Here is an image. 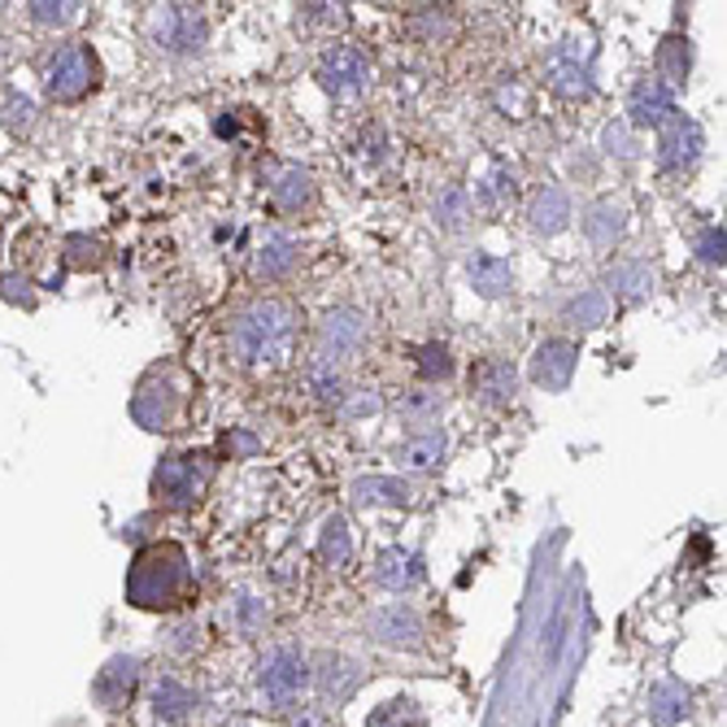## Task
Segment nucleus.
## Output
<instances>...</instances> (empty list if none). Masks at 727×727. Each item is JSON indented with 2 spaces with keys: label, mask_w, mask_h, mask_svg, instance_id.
I'll use <instances>...</instances> for the list:
<instances>
[{
  "label": "nucleus",
  "mask_w": 727,
  "mask_h": 727,
  "mask_svg": "<svg viewBox=\"0 0 727 727\" xmlns=\"http://www.w3.org/2000/svg\"><path fill=\"white\" fill-rule=\"evenodd\" d=\"M192 593V558L179 540H153L131 558L127 601L135 610H175Z\"/></svg>",
  "instance_id": "1"
},
{
  "label": "nucleus",
  "mask_w": 727,
  "mask_h": 727,
  "mask_svg": "<svg viewBox=\"0 0 727 727\" xmlns=\"http://www.w3.org/2000/svg\"><path fill=\"white\" fill-rule=\"evenodd\" d=\"M297 332H301V314L284 297H262V301H253L236 314L231 345H236L240 362L279 366L288 362V354L297 345Z\"/></svg>",
  "instance_id": "2"
},
{
  "label": "nucleus",
  "mask_w": 727,
  "mask_h": 727,
  "mask_svg": "<svg viewBox=\"0 0 727 727\" xmlns=\"http://www.w3.org/2000/svg\"><path fill=\"white\" fill-rule=\"evenodd\" d=\"M196 379L183 370L179 362H157L140 383H135V396H131V418L144 427V431H157V436H170V431H183L192 422V409H196Z\"/></svg>",
  "instance_id": "3"
},
{
  "label": "nucleus",
  "mask_w": 727,
  "mask_h": 727,
  "mask_svg": "<svg viewBox=\"0 0 727 727\" xmlns=\"http://www.w3.org/2000/svg\"><path fill=\"white\" fill-rule=\"evenodd\" d=\"M218 475V457L210 449H188V453H166L153 470V497L162 510H192L210 492Z\"/></svg>",
  "instance_id": "4"
},
{
  "label": "nucleus",
  "mask_w": 727,
  "mask_h": 727,
  "mask_svg": "<svg viewBox=\"0 0 727 727\" xmlns=\"http://www.w3.org/2000/svg\"><path fill=\"white\" fill-rule=\"evenodd\" d=\"M96 79H100V61H96L92 44H83V39L61 44V48L48 57V65H44V87H48V96L61 100V105L83 100V96L96 87Z\"/></svg>",
  "instance_id": "5"
},
{
  "label": "nucleus",
  "mask_w": 727,
  "mask_h": 727,
  "mask_svg": "<svg viewBox=\"0 0 727 727\" xmlns=\"http://www.w3.org/2000/svg\"><path fill=\"white\" fill-rule=\"evenodd\" d=\"M258 684H262V698L271 706H293L306 693V684H310V663L293 645H279V649L266 654Z\"/></svg>",
  "instance_id": "6"
},
{
  "label": "nucleus",
  "mask_w": 727,
  "mask_h": 727,
  "mask_svg": "<svg viewBox=\"0 0 727 727\" xmlns=\"http://www.w3.org/2000/svg\"><path fill=\"white\" fill-rule=\"evenodd\" d=\"M210 35V22L196 4H162L153 13V39L166 52H196Z\"/></svg>",
  "instance_id": "7"
},
{
  "label": "nucleus",
  "mask_w": 727,
  "mask_h": 727,
  "mask_svg": "<svg viewBox=\"0 0 727 727\" xmlns=\"http://www.w3.org/2000/svg\"><path fill=\"white\" fill-rule=\"evenodd\" d=\"M319 83H323L336 100L358 96L366 83H370V61H366V52L354 48V44H336V48L323 57V65H319Z\"/></svg>",
  "instance_id": "8"
},
{
  "label": "nucleus",
  "mask_w": 727,
  "mask_h": 727,
  "mask_svg": "<svg viewBox=\"0 0 727 727\" xmlns=\"http://www.w3.org/2000/svg\"><path fill=\"white\" fill-rule=\"evenodd\" d=\"M135 689H140V658H127V654L109 658V663L96 671V680H92V698H96L100 711H122V706H131Z\"/></svg>",
  "instance_id": "9"
},
{
  "label": "nucleus",
  "mask_w": 727,
  "mask_h": 727,
  "mask_svg": "<svg viewBox=\"0 0 727 727\" xmlns=\"http://www.w3.org/2000/svg\"><path fill=\"white\" fill-rule=\"evenodd\" d=\"M514 383H519V370L510 358L492 354V358H479L470 370V396L488 409H505L514 401Z\"/></svg>",
  "instance_id": "10"
},
{
  "label": "nucleus",
  "mask_w": 727,
  "mask_h": 727,
  "mask_svg": "<svg viewBox=\"0 0 727 727\" xmlns=\"http://www.w3.org/2000/svg\"><path fill=\"white\" fill-rule=\"evenodd\" d=\"M370 636L379 645H392V649H418L422 645V619H418L414 606L392 601V606H379L370 615Z\"/></svg>",
  "instance_id": "11"
},
{
  "label": "nucleus",
  "mask_w": 727,
  "mask_h": 727,
  "mask_svg": "<svg viewBox=\"0 0 727 727\" xmlns=\"http://www.w3.org/2000/svg\"><path fill=\"white\" fill-rule=\"evenodd\" d=\"M575 366H580V349L571 341L553 336V341L536 345V354H532V383L545 388V392H562L571 383Z\"/></svg>",
  "instance_id": "12"
},
{
  "label": "nucleus",
  "mask_w": 727,
  "mask_h": 727,
  "mask_svg": "<svg viewBox=\"0 0 727 727\" xmlns=\"http://www.w3.org/2000/svg\"><path fill=\"white\" fill-rule=\"evenodd\" d=\"M366 336V319L362 310L354 306H341V310H327L323 323H319V345H323V362H336L345 354H354Z\"/></svg>",
  "instance_id": "13"
},
{
  "label": "nucleus",
  "mask_w": 727,
  "mask_h": 727,
  "mask_svg": "<svg viewBox=\"0 0 727 727\" xmlns=\"http://www.w3.org/2000/svg\"><path fill=\"white\" fill-rule=\"evenodd\" d=\"M702 127L684 114H676L667 127H663V140H658V162L667 170H689L698 157H702Z\"/></svg>",
  "instance_id": "14"
},
{
  "label": "nucleus",
  "mask_w": 727,
  "mask_h": 727,
  "mask_svg": "<svg viewBox=\"0 0 727 727\" xmlns=\"http://www.w3.org/2000/svg\"><path fill=\"white\" fill-rule=\"evenodd\" d=\"M628 122L632 127H667L671 118H676V96H671V87L667 83H658V79H641L636 87H632V100H628Z\"/></svg>",
  "instance_id": "15"
},
{
  "label": "nucleus",
  "mask_w": 727,
  "mask_h": 727,
  "mask_svg": "<svg viewBox=\"0 0 727 727\" xmlns=\"http://www.w3.org/2000/svg\"><path fill=\"white\" fill-rule=\"evenodd\" d=\"M527 223H532L536 236H558V231L571 223V196H567V188H558V183L540 188V192L532 196Z\"/></svg>",
  "instance_id": "16"
},
{
  "label": "nucleus",
  "mask_w": 727,
  "mask_h": 727,
  "mask_svg": "<svg viewBox=\"0 0 727 727\" xmlns=\"http://www.w3.org/2000/svg\"><path fill=\"white\" fill-rule=\"evenodd\" d=\"M466 275H470V284H475V293L488 297V301L505 297L510 284H514V266H510V258H497V253H475L470 266H466Z\"/></svg>",
  "instance_id": "17"
},
{
  "label": "nucleus",
  "mask_w": 727,
  "mask_h": 727,
  "mask_svg": "<svg viewBox=\"0 0 727 727\" xmlns=\"http://www.w3.org/2000/svg\"><path fill=\"white\" fill-rule=\"evenodd\" d=\"M374 580H379L383 588H392V593H405V588H414V584L422 580V562H418V553L383 549V553L374 558Z\"/></svg>",
  "instance_id": "18"
},
{
  "label": "nucleus",
  "mask_w": 727,
  "mask_h": 727,
  "mask_svg": "<svg viewBox=\"0 0 727 727\" xmlns=\"http://www.w3.org/2000/svg\"><path fill=\"white\" fill-rule=\"evenodd\" d=\"M358 684H362V671H358L354 658H345V654H323V663H319V689H323L327 702H345Z\"/></svg>",
  "instance_id": "19"
},
{
  "label": "nucleus",
  "mask_w": 727,
  "mask_h": 727,
  "mask_svg": "<svg viewBox=\"0 0 727 727\" xmlns=\"http://www.w3.org/2000/svg\"><path fill=\"white\" fill-rule=\"evenodd\" d=\"M628 231V210L615 205V201H597L588 214H584V236L597 245V249H615V240Z\"/></svg>",
  "instance_id": "20"
},
{
  "label": "nucleus",
  "mask_w": 727,
  "mask_h": 727,
  "mask_svg": "<svg viewBox=\"0 0 727 727\" xmlns=\"http://www.w3.org/2000/svg\"><path fill=\"white\" fill-rule=\"evenodd\" d=\"M192 706H196V698H192L188 684H179V680H157V689H153V719H157V724L162 727L183 724V719L192 715Z\"/></svg>",
  "instance_id": "21"
},
{
  "label": "nucleus",
  "mask_w": 727,
  "mask_h": 727,
  "mask_svg": "<svg viewBox=\"0 0 727 727\" xmlns=\"http://www.w3.org/2000/svg\"><path fill=\"white\" fill-rule=\"evenodd\" d=\"M271 196H275V205H279V210L301 214V210L314 201V175H310V170H301V166H284V170H279V179L271 183Z\"/></svg>",
  "instance_id": "22"
},
{
  "label": "nucleus",
  "mask_w": 727,
  "mask_h": 727,
  "mask_svg": "<svg viewBox=\"0 0 727 727\" xmlns=\"http://www.w3.org/2000/svg\"><path fill=\"white\" fill-rule=\"evenodd\" d=\"M319 558L327 567H349L354 562V532H349V519L345 514H332L319 532Z\"/></svg>",
  "instance_id": "23"
},
{
  "label": "nucleus",
  "mask_w": 727,
  "mask_h": 727,
  "mask_svg": "<svg viewBox=\"0 0 727 727\" xmlns=\"http://www.w3.org/2000/svg\"><path fill=\"white\" fill-rule=\"evenodd\" d=\"M549 83L562 92V96H588L593 92V79H588V65H580L575 48H562L549 65Z\"/></svg>",
  "instance_id": "24"
},
{
  "label": "nucleus",
  "mask_w": 727,
  "mask_h": 727,
  "mask_svg": "<svg viewBox=\"0 0 727 727\" xmlns=\"http://www.w3.org/2000/svg\"><path fill=\"white\" fill-rule=\"evenodd\" d=\"M610 288H615V297L619 301H645L649 293H654V271L645 266V262H619L615 271H610V279H606Z\"/></svg>",
  "instance_id": "25"
},
{
  "label": "nucleus",
  "mask_w": 727,
  "mask_h": 727,
  "mask_svg": "<svg viewBox=\"0 0 727 727\" xmlns=\"http://www.w3.org/2000/svg\"><path fill=\"white\" fill-rule=\"evenodd\" d=\"M293 262H297V245L288 236H266L253 258V271H258V279H279L293 271Z\"/></svg>",
  "instance_id": "26"
},
{
  "label": "nucleus",
  "mask_w": 727,
  "mask_h": 727,
  "mask_svg": "<svg viewBox=\"0 0 727 727\" xmlns=\"http://www.w3.org/2000/svg\"><path fill=\"white\" fill-rule=\"evenodd\" d=\"M444 431H422V436H414V440H405L401 444V466L405 470H436L440 466V457H444Z\"/></svg>",
  "instance_id": "27"
},
{
  "label": "nucleus",
  "mask_w": 727,
  "mask_h": 727,
  "mask_svg": "<svg viewBox=\"0 0 727 727\" xmlns=\"http://www.w3.org/2000/svg\"><path fill=\"white\" fill-rule=\"evenodd\" d=\"M684 715H689V689H684V684L667 680V684H658V689L649 693V719L658 727H676Z\"/></svg>",
  "instance_id": "28"
},
{
  "label": "nucleus",
  "mask_w": 727,
  "mask_h": 727,
  "mask_svg": "<svg viewBox=\"0 0 727 727\" xmlns=\"http://www.w3.org/2000/svg\"><path fill=\"white\" fill-rule=\"evenodd\" d=\"M689 65H693V48H689V35H667L663 48H658V83H684L689 79Z\"/></svg>",
  "instance_id": "29"
},
{
  "label": "nucleus",
  "mask_w": 727,
  "mask_h": 727,
  "mask_svg": "<svg viewBox=\"0 0 727 727\" xmlns=\"http://www.w3.org/2000/svg\"><path fill=\"white\" fill-rule=\"evenodd\" d=\"M354 497L366 501V505H409V484L401 479H383V475H370V479H358L354 484Z\"/></svg>",
  "instance_id": "30"
},
{
  "label": "nucleus",
  "mask_w": 727,
  "mask_h": 727,
  "mask_svg": "<svg viewBox=\"0 0 727 727\" xmlns=\"http://www.w3.org/2000/svg\"><path fill=\"white\" fill-rule=\"evenodd\" d=\"M440 409H444L440 392H427V388H414V392H405V396L396 401V414H401L405 422H414V427L436 422V418H440Z\"/></svg>",
  "instance_id": "31"
},
{
  "label": "nucleus",
  "mask_w": 727,
  "mask_h": 727,
  "mask_svg": "<svg viewBox=\"0 0 727 727\" xmlns=\"http://www.w3.org/2000/svg\"><path fill=\"white\" fill-rule=\"evenodd\" d=\"M366 727H427L422 719V711H418V702L414 698H396V702H388V706H379Z\"/></svg>",
  "instance_id": "32"
},
{
  "label": "nucleus",
  "mask_w": 727,
  "mask_h": 727,
  "mask_svg": "<svg viewBox=\"0 0 727 727\" xmlns=\"http://www.w3.org/2000/svg\"><path fill=\"white\" fill-rule=\"evenodd\" d=\"M606 314H610V301H606V293H597V288L580 293V297L567 306V319H571V323H580V327H601V323H606Z\"/></svg>",
  "instance_id": "33"
},
{
  "label": "nucleus",
  "mask_w": 727,
  "mask_h": 727,
  "mask_svg": "<svg viewBox=\"0 0 727 727\" xmlns=\"http://www.w3.org/2000/svg\"><path fill=\"white\" fill-rule=\"evenodd\" d=\"M436 218H440L449 231H462L466 218H470V201H466V192H462V188H444V192L436 196Z\"/></svg>",
  "instance_id": "34"
},
{
  "label": "nucleus",
  "mask_w": 727,
  "mask_h": 727,
  "mask_svg": "<svg viewBox=\"0 0 727 727\" xmlns=\"http://www.w3.org/2000/svg\"><path fill=\"white\" fill-rule=\"evenodd\" d=\"M418 374H422V379H431V383H436V379H449V374H453V354H449V349H444V345H422V349H418Z\"/></svg>",
  "instance_id": "35"
},
{
  "label": "nucleus",
  "mask_w": 727,
  "mask_h": 727,
  "mask_svg": "<svg viewBox=\"0 0 727 727\" xmlns=\"http://www.w3.org/2000/svg\"><path fill=\"white\" fill-rule=\"evenodd\" d=\"M26 9H31V17H35L39 26H70V22L79 17L83 4H70V0H61V4H52V0H35V4H26Z\"/></svg>",
  "instance_id": "36"
},
{
  "label": "nucleus",
  "mask_w": 727,
  "mask_h": 727,
  "mask_svg": "<svg viewBox=\"0 0 727 727\" xmlns=\"http://www.w3.org/2000/svg\"><path fill=\"white\" fill-rule=\"evenodd\" d=\"M310 388L319 396H345V383L336 374V362H314L310 366Z\"/></svg>",
  "instance_id": "37"
},
{
  "label": "nucleus",
  "mask_w": 727,
  "mask_h": 727,
  "mask_svg": "<svg viewBox=\"0 0 727 727\" xmlns=\"http://www.w3.org/2000/svg\"><path fill=\"white\" fill-rule=\"evenodd\" d=\"M724 249H727L724 227H706V231L698 236V258H702L706 266H724Z\"/></svg>",
  "instance_id": "38"
},
{
  "label": "nucleus",
  "mask_w": 727,
  "mask_h": 727,
  "mask_svg": "<svg viewBox=\"0 0 727 727\" xmlns=\"http://www.w3.org/2000/svg\"><path fill=\"white\" fill-rule=\"evenodd\" d=\"M65 249H70V258H65L70 266H96V262H100V245L87 240V236H70Z\"/></svg>",
  "instance_id": "39"
},
{
  "label": "nucleus",
  "mask_w": 727,
  "mask_h": 727,
  "mask_svg": "<svg viewBox=\"0 0 727 727\" xmlns=\"http://www.w3.org/2000/svg\"><path fill=\"white\" fill-rule=\"evenodd\" d=\"M301 17L319 22V26H341L349 13H345V4H301Z\"/></svg>",
  "instance_id": "40"
},
{
  "label": "nucleus",
  "mask_w": 727,
  "mask_h": 727,
  "mask_svg": "<svg viewBox=\"0 0 727 727\" xmlns=\"http://www.w3.org/2000/svg\"><path fill=\"white\" fill-rule=\"evenodd\" d=\"M31 114H35L31 96H9V105H4V122H9L13 131H26V127H31Z\"/></svg>",
  "instance_id": "41"
},
{
  "label": "nucleus",
  "mask_w": 727,
  "mask_h": 727,
  "mask_svg": "<svg viewBox=\"0 0 727 727\" xmlns=\"http://www.w3.org/2000/svg\"><path fill=\"white\" fill-rule=\"evenodd\" d=\"M514 196V175L510 170H497L488 183H484V201L488 205H501V201H510Z\"/></svg>",
  "instance_id": "42"
},
{
  "label": "nucleus",
  "mask_w": 727,
  "mask_h": 727,
  "mask_svg": "<svg viewBox=\"0 0 727 727\" xmlns=\"http://www.w3.org/2000/svg\"><path fill=\"white\" fill-rule=\"evenodd\" d=\"M266 623V601H258V597H240V632H258Z\"/></svg>",
  "instance_id": "43"
},
{
  "label": "nucleus",
  "mask_w": 727,
  "mask_h": 727,
  "mask_svg": "<svg viewBox=\"0 0 727 727\" xmlns=\"http://www.w3.org/2000/svg\"><path fill=\"white\" fill-rule=\"evenodd\" d=\"M218 449L231 453V457H249V453H258V436L253 431H227Z\"/></svg>",
  "instance_id": "44"
},
{
  "label": "nucleus",
  "mask_w": 727,
  "mask_h": 727,
  "mask_svg": "<svg viewBox=\"0 0 727 727\" xmlns=\"http://www.w3.org/2000/svg\"><path fill=\"white\" fill-rule=\"evenodd\" d=\"M606 153H619V157H632V153H636V144H632V135H628L623 122H610V127H606Z\"/></svg>",
  "instance_id": "45"
},
{
  "label": "nucleus",
  "mask_w": 727,
  "mask_h": 727,
  "mask_svg": "<svg viewBox=\"0 0 727 727\" xmlns=\"http://www.w3.org/2000/svg\"><path fill=\"white\" fill-rule=\"evenodd\" d=\"M0 297H4V301H22V306L35 301V297H31V279H22V275H4V279H0Z\"/></svg>",
  "instance_id": "46"
},
{
  "label": "nucleus",
  "mask_w": 727,
  "mask_h": 727,
  "mask_svg": "<svg viewBox=\"0 0 727 727\" xmlns=\"http://www.w3.org/2000/svg\"><path fill=\"white\" fill-rule=\"evenodd\" d=\"M201 645V628L196 623H179L175 632H170V649H179V654H192Z\"/></svg>",
  "instance_id": "47"
},
{
  "label": "nucleus",
  "mask_w": 727,
  "mask_h": 727,
  "mask_svg": "<svg viewBox=\"0 0 727 727\" xmlns=\"http://www.w3.org/2000/svg\"><path fill=\"white\" fill-rule=\"evenodd\" d=\"M374 409H379V396H370V392L358 396L354 405H345V414H349V418H358V414H374Z\"/></svg>",
  "instance_id": "48"
},
{
  "label": "nucleus",
  "mask_w": 727,
  "mask_h": 727,
  "mask_svg": "<svg viewBox=\"0 0 727 727\" xmlns=\"http://www.w3.org/2000/svg\"><path fill=\"white\" fill-rule=\"evenodd\" d=\"M297 727H323V719H319V715H301V719H297Z\"/></svg>",
  "instance_id": "49"
}]
</instances>
